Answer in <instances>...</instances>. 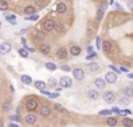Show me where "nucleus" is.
Wrapping results in <instances>:
<instances>
[{
  "mask_svg": "<svg viewBox=\"0 0 133 127\" xmlns=\"http://www.w3.org/2000/svg\"><path fill=\"white\" fill-rule=\"evenodd\" d=\"M60 85H61V88H64V89L71 88L73 79L70 78V77H68V76H63V77L60 79Z\"/></svg>",
  "mask_w": 133,
  "mask_h": 127,
  "instance_id": "nucleus-1",
  "label": "nucleus"
},
{
  "mask_svg": "<svg viewBox=\"0 0 133 127\" xmlns=\"http://www.w3.org/2000/svg\"><path fill=\"white\" fill-rule=\"evenodd\" d=\"M107 8V4L104 1V3L99 4V6H98V8H97V18L99 19V20H102L104 16V13H105V9Z\"/></svg>",
  "mask_w": 133,
  "mask_h": 127,
  "instance_id": "nucleus-2",
  "label": "nucleus"
},
{
  "mask_svg": "<svg viewBox=\"0 0 133 127\" xmlns=\"http://www.w3.org/2000/svg\"><path fill=\"white\" fill-rule=\"evenodd\" d=\"M12 50V45L8 42H3L0 44V55H6Z\"/></svg>",
  "mask_w": 133,
  "mask_h": 127,
  "instance_id": "nucleus-3",
  "label": "nucleus"
},
{
  "mask_svg": "<svg viewBox=\"0 0 133 127\" xmlns=\"http://www.w3.org/2000/svg\"><path fill=\"white\" fill-rule=\"evenodd\" d=\"M103 99H104V101L111 104V103L115 101L116 96H115V93H113L112 91H106V92H104V94H103Z\"/></svg>",
  "mask_w": 133,
  "mask_h": 127,
  "instance_id": "nucleus-4",
  "label": "nucleus"
},
{
  "mask_svg": "<svg viewBox=\"0 0 133 127\" xmlns=\"http://www.w3.org/2000/svg\"><path fill=\"white\" fill-rule=\"evenodd\" d=\"M26 107H27L28 111H35L37 107V100L35 98H30V99L27 100L26 103Z\"/></svg>",
  "mask_w": 133,
  "mask_h": 127,
  "instance_id": "nucleus-5",
  "label": "nucleus"
},
{
  "mask_svg": "<svg viewBox=\"0 0 133 127\" xmlns=\"http://www.w3.org/2000/svg\"><path fill=\"white\" fill-rule=\"evenodd\" d=\"M73 75H74V78H75L76 81H83L84 77H85L84 71H83L82 69H79V68L73 70Z\"/></svg>",
  "mask_w": 133,
  "mask_h": 127,
  "instance_id": "nucleus-6",
  "label": "nucleus"
},
{
  "mask_svg": "<svg viewBox=\"0 0 133 127\" xmlns=\"http://www.w3.org/2000/svg\"><path fill=\"white\" fill-rule=\"evenodd\" d=\"M55 27H56V23H55V21L52 20V19H48V20H46V21L43 22V28H45V30H47V32L53 30Z\"/></svg>",
  "mask_w": 133,
  "mask_h": 127,
  "instance_id": "nucleus-7",
  "label": "nucleus"
},
{
  "mask_svg": "<svg viewBox=\"0 0 133 127\" xmlns=\"http://www.w3.org/2000/svg\"><path fill=\"white\" fill-rule=\"evenodd\" d=\"M105 81L107 83H110V84H115L116 82H117V73L115 72H106L105 73Z\"/></svg>",
  "mask_w": 133,
  "mask_h": 127,
  "instance_id": "nucleus-8",
  "label": "nucleus"
},
{
  "mask_svg": "<svg viewBox=\"0 0 133 127\" xmlns=\"http://www.w3.org/2000/svg\"><path fill=\"white\" fill-rule=\"evenodd\" d=\"M36 120H37L36 115L33 114V113H29V114H27L25 117V121H26V124H28V125H34L36 122Z\"/></svg>",
  "mask_w": 133,
  "mask_h": 127,
  "instance_id": "nucleus-9",
  "label": "nucleus"
},
{
  "mask_svg": "<svg viewBox=\"0 0 133 127\" xmlns=\"http://www.w3.org/2000/svg\"><path fill=\"white\" fill-rule=\"evenodd\" d=\"M56 55H57V57L60 58V60H65L66 57H68V52H66V49L65 48H60L56 52Z\"/></svg>",
  "mask_w": 133,
  "mask_h": 127,
  "instance_id": "nucleus-10",
  "label": "nucleus"
},
{
  "mask_svg": "<svg viewBox=\"0 0 133 127\" xmlns=\"http://www.w3.org/2000/svg\"><path fill=\"white\" fill-rule=\"evenodd\" d=\"M52 112V110L49 107L48 105H42L41 106V109H40V114L42 115V117H48Z\"/></svg>",
  "mask_w": 133,
  "mask_h": 127,
  "instance_id": "nucleus-11",
  "label": "nucleus"
},
{
  "mask_svg": "<svg viewBox=\"0 0 133 127\" xmlns=\"http://www.w3.org/2000/svg\"><path fill=\"white\" fill-rule=\"evenodd\" d=\"M86 69H88L89 71H91V72H97V71L99 70V65H98V63H96V62H91V63L86 64Z\"/></svg>",
  "mask_w": 133,
  "mask_h": 127,
  "instance_id": "nucleus-12",
  "label": "nucleus"
},
{
  "mask_svg": "<svg viewBox=\"0 0 133 127\" xmlns=\"http://www.w3.org/2000/svg\"><path fill=\"white\" fill-rule=\"evenodd\" d=\"M88 98H90L91 100H96L99 98V93H98V91L97 90H94V89H91V90L88 91Z\"/></svg>",
  "mask_w": 133,
  "mask_h": 127,
  "instance_id": "nucleus-13",
  "label": "nucleus"
},
{
  "mask_svg": "<svg viewBox=\"0 0 133 127\" xmlns=\"http://www.w3.org/2000/svg\"><path fill=\"white\" fill-rule=\"evenodd\" d=\"M100 48L104 50V53H111V49H112V45H111V42L110 41H104L103 43H102V47Z\"/></svg>",
  "mask_w": 133,
  "mask_h": 127,
  "instance_id": "nucleus-14",
  "label": "nucleus"
},
{
  "mask_svg": "<svg viewBox=\"0 0 133 127\" xmlns=\"http://www.w3.org/2000/svg\"><path fill=\"white\" fill-rule=\"evenodd\" d=\"M95 85H96V88L97 89H104L105 88V81H104L103 78H97L96 81H95Z\"/></svg>",
  "mask_w": 133,
  "mask_h": 127,
  "instance_id": "nucleus-15",
  "label": "nucleus"
},
{
  "mask_svg": "<svg viewBox=\"0 0 133 127\" xmlns=\"http://www.w3.org/2000/svg\"><path fill=\"white\" fill-rule=\"evenodd\" d=\"M82 49L79 48L78 45H73L71 48H70V54L73 55V56H78L79 54H81Z\"/></svg>",
  "mask_w": 133,
  "mask_h": 127,
  "instance_id": "nucleus-16",
  "label": "nucleus"
},
{
  "mask_svg": "<svg viewBox=\"0 0 133 127\" xmlns=\"http://www.w3.org/2000/svg\"><path fill=\"white\" fill-rule=\"evenodd\" d=\"M56 11H57L60 14H63L66 12V5L64 3H60L57 4V7H56Z\"/></svg>",
  "mask_w": 133,
  "mask_h": 127,
  "instance_id": "nucleus-17",
  "label": "nucleus"
},
{
  "mask_svg": "<svg viewBox=\"0 0 133 127\" xmlns=\"http://www.w3.org/2000/svg\"><path fill=\"white\" fill-rule=\"evenodd\" d=\"M123 92H124L125 97H127V98L133 97V88H131V86H126V88L123 90Z\"/></svg>",
  "mask_w": 133,
  "mask_h": 127,
  "instance_id": "nucleus-18",
  "label": "nucleus"
},
{
  "mask_svg": "<svg viewBox=\"0 0 133 127\" xmlns=\"http://www.w3.org/2000/svg\"><path fill=\"white\" fill-rule=\"evenodd\" d=\"M40 52L42 53L43 55H49L50 53V47L48 44H41L40 45Z\"/></svg>",
  "mask_w": 133,
  "mask_h": 127,
  "instance_id": "nucleus-19",
  "label": "nucleus"
},
{
  "mask_svg": "<svg viewBox=\"0 0 133 127\" xmlns=\"http://www.w3.org/2000/svg\"><path fill=\"white\" fill-rule=\"evenodd\" d=\"M46 83L43 82V81H35V83H34V86H35V88L36 89H39L40 91L41 90H45L46 89Z\"/></svg>",
  "mask_w": 133,
  "mask_h": 127,
  "instance_id": "nucleus-20",
  "label": "nucleus"
},
{
  "mask_svg": "<svg viewBox=\"0 0 133 127\" xmlns=\"http://www.w3.org/2000/svg\"><path fill=\"white\" fill-rule=\"evenodd\" d=\"M119 104H120L121 106L126 107V106L130 105V99L127 97H121V98H119Z\"/></svg>",
  "mask_w": 133,
  "mask_h": 127,
  "instance_id": "nucleus-21",
  "label": "nucleus"
},
{
  "mask_svg": "<svg viewBox=\"0 0 133 127\" xmlns=\"http://www.w3.org/2000/svg\"><path fill=\"white\" fill-rule=\"evenodd\" d=\"M6 20L12 24H16V16L14 14H8L6 15Z\"/></svg>",
  "mask_w": 133,
  "mask_h": 127,
  "instance_id": "nucleus-22",
  "label": "nucleus"
},
{
  "mask_svg": "<svg viewBox=\"0 0 133 127\" xmlns=\"http://www.w3.org/2000/svg\"><path fill=\"white\" fill-rule=\"evenodd\" d=\"M21 82L26 85H29V84H32V78L27 75H22L21 76Z\"/></svg>",
  "mask_w": 133,
  "mask_h": 127,
  "instance_id": "nucleus-23",
  "label": "nucleus"
},
{
  "mask_svg": "<svg viewBox=\"0 0 133 127\" xmlns=\"http://www.w3.org/2000/svg\"><path fill=\"white\" fill-rule=\"evenodd\" d=\"M123 125H124L125 127H132L133 126V120L131 118H126V117H125L124 120H123Z\"/></svg>",
  "mask_w": 133,
  "mask_h": 127,
  "instance_id": "nucleus-24",
  "label": "nucleus"
},
{
  "mask_svg": "<svg viewBox=\"0 0 133 127\" xmlns=\"http://www.w3.org/2000/svg\"><path fill=\"white\" fill-rule=\"evenodd\" d=\"M46 68L48 70H50V71H55V70L57 69L56 64L53 63V62H47V63H46Z\"/></svg>",
  "mask_w": 133,
  "mask_h": 127,
  "instance_id": "nucleus-25",
  "label": "nucleus"
},
{
  "mask_svg": "<svg viewBox=\"0 0 133 127\" xmlns=\"http://www.w3.org/2000/svg\"><path fill=\"white\" fill-rule=\"evenodd\" d=\"M25 13L27 15H32V14H34L35 13V7H33V6H28V7H26L25 8Z\"/></svg>",
  "mask_w": 133,
  "mask_h": 127,
  "instance_id": "nucleus-26",
  "label": "nucleus"
},
{
  "mask_svg": "<svg viewBox=\"0 0 133 127\" xmlns=\"http://www.w3.org/2000/svg\"><path fill=\"white\" fill-rule=\"evenodd\" d=\"M11 109H12V103H11V101H5V104L3 105L4 111H5V112H8V111H11Z\"/></svg>",
  "mask_w": 133,
  "mask_h": 127,
  "instance_id": "nucleus-27",
  "label": "nucleus"
},
{
  "mask_svg": "<svg viewBox=\"0 0 133 127\" xmlns=\"http://www.w3.org/2000/svg\"><path fill=\"white\" fill-rule=\"evenodd\" d=\"M18 53H19V55H20L21 57H24V58H27L28 57V52L25 48H20L18 50Z\"/></svg>",
  "mask_w": 133,
  "mask_h": 127,
  "instance_id": "nucleus-28",
  "label": "nucleus"
},
{
  "mask_svg": "<svg viewBox=\"0 0 133 127\" xmlns=\"http://www.w3.org/2000/svg\"><path fill=\"white\" fill-rule=\"evenodd\" d=\"M56 85H57V81L55 78H49L48 79V86L49 88H56Z\"/></svg>",
  "mask_w": 133,
  "mask_h": 127,
  "instance_id": "nucleus-29",
  "label": "nucleus"
},
{
  "mask_svg": "<svg viewBox=\"0 0 133 127\" xmlns=\"http://www.w3.org/2000/svg\"><path fill=\"white\" fill-rule=\"evenodd\" d=\"M8 9V4L5 0H0V11H7Z\"/></svg>",
  "mask_w": 133,
  "mask_h": 127,
  "instance_id": "nucleus-30",
  "label": "nucleus"
},
{
  "mask_svg": "<svg viewBox=\"0 0 133 127\" xmlns=\"http://www.w3.org/2000/svg\"><path fill=\"white\" fill-rule=\"evenodd\" d=\"M106 124L109 125V126H111V127L116 126V125H117V119L116 118H109L107 119V121H106Z\"/></svg>",
  "mask_w": 133,
  "mask_h": 127,
  "instance_id": "nucleus-31",
  "label": "nucleus"
},
{
  "mask_svg": "<svg viewBox=\"0 0 133 127\" xmlns=\"http://www.w3.org/2000/svg\"><path fill=\"white\" fill-rule=\"evenodd\" d=\"M39 19V15L37 14H32V15H28L27 18H25V20H28V21H36Z\"/></svg>",
  "mask_w": 133,
  "mask_h": 127,
  "instance_id": "nucleus-32",
  "label": "nucleus"
},
{
  "mask_svg": "<svg viewBox=\"0 0 133 127\" xmlns=\"http://www.w3.org/2000/svg\"><path fill=\"white\" fill-rule=\"evenodd\" d=\"M111 113H112L111 110H102V111H99V112H98V114L103 117V115H110Z\"/></svg>",
  "mask_w": 133,
  "mask_h": 127,
  "instance_id": "nucleus-33",
  "label": "nucleus"
},
{
  "mask_svg": "<svg viewBox=\"0 0 133 127\" xmlns=\"http://www.w3.org/2000/svg\"><path fill=\"white\" fill-rule=\"evenodd\" d=\"M54 107H55V110H57L58 112H63L64 111V107L62 105H60V104H55Z\"/></svg>",
  "mask_w": 133,
  "mask_h": 127,
  "instance_id": "nucleus-34",
  "label": "nucleus"
},
{
  "mask_svg": "<svg viewBox=\"0 0 133 127\" xmlns=\"http://www.w3.org/2000/svg\"><path fill=\"white\" fill-rule=\"evenodd\" d=\"M9 119H11L12 121H20V115H19V114L11 115V117H9Z\"/></svg>",
  "mask_w": 133,
  "mask_h": 127,
  "instance_id": "nucleus-35",
  "label": "nucleus"
},
{
  "mask_svg": "<svg viewBox=\"0 0 133 127\" xmlns=\"http://www.w3.org/2000/svg\"><path fill=\"white\" fill-rule=\"evenodd\" d=\"M96 57H97V53H91V54H89L86 56V60H94Z\"/></svg>",
  "mask_w": 133,
  "mask_h": 127,
  "instance_id": "nucleus-36",
  "label": "nucleus"
},
{
  "mask_svg": "<svg viewBox=\"0 0 133 127\" xmlns=\"http://www.w3.org/2000/svg\"><path fill=\"white\" fill-rule=\"evenodd\" d=\"M45 36H46L45 33H42V32H37L36 33V37L37 39H40V40H43L45 39Z\"/></svg>",
  "mask_w": 133,
  "mask_h": 127,
  "instance_id": "nucleus-37",
  "label": "nucleus"
},
{
  "mask_svg": "<svg viewBox=\"0 0 133 127\" xmlns=\"http://www.w3.org/2000/svg\"><path fill=\"white\" fill-rule=\"evenodd\" d=\"M61 70H63L65 72H69L70 70H71V68H70L69 65H62V67H61Z\"/></svg>",
  "mask_w": 133,
  "mask_h": 127,
  "instance_id": "nucleus-38",
  "label": "nucleus"
},
{
  "mask_svg": "<svg viewBox=\"0 0 133 127\" xmlns=\"http://www.w3.org/2000/svg\"><path fill=\"white\" fill-rule=\"evenodd\" d=\"M109 68H110L111 70H113V71H115V73H120V72H121L120 70H119V69H117V68H116L115 65H109Z\"/></svg>",
  "mask_w": 133,
  "mask_h": 127,
  "instance_id": "nucleus-39",
  "label": "nucleus"
},
{
  "mask_svg": "<svg viewBox=\"0 0 133 127\" xmlns=\"http://www.w3.org/2000/svg\"><path fill=\"white\" fill-rule=\"evenodd\" d=\"M58 96H60V93H58V92H56V93H50V94L48 96V97L50 98V99H56V98H57Z\"/></svg>",
  "mask_w": 133,
  "mask_h": 127,
  "instance_id": "nucleus-40",
  "label": "nucleus"
},
{
  "mask_svg": "<svg viewBox=\"0 0 133 127\" xmlns=\"http://www.w3.org/2000/svg\"><path fill=\"white\" fill-rule=\"evenodd\" d=\"M96 44H97V49H99L102 47V43H100V37L97 36L96 37Z\"/></svg>",
  "mask_w": 133,
  "mask_h": 127,
  "instance_id": "nucleus-41",
  "label": "nucleus"
},
{
  "mask_svg": "<svg viewBox=\"0 0 133 127\" xmlns=\"http://www.w3.org/2000/svg\"><path fill=\"white\" fill-rule=\"evenodd\" d=\"M120 114H132V111L131 110H123V111H120Z\"/></svg>",
  "mask_w": 133,
  "mask_h": 127,
  "instance_id": "nucleus-42",
  "label": "nucleus"
},
{
  "mask_svg": "<svg viewBox=\"0 0 133 127\" xmlns=\"http://www.w3.org/2000/svg\"><path fill=\"white\" fill-rule=\"evenodd\" d=\"M111 111H112L113 113H117V114H120V110H119L118 107H116V106H115V107H112V110H111Z\"/></svg>",
  "mask_w": 133,
  "mask_h": 127,
  "instance_id": "nucleus-43",
  "label": "nucleus"
},
{
  "mask_svg": "<svg viewBox=\"0 0 133 127\" xmlns=\"http://www.w3.org/2000/svg\"><path fill=\"white\" fill-rule=\"evenodd\" d=\"M30 28H27V29H22V30H20L19 33H16V35H21V34H25V33H27V30H29Z\"/></svg>",
  "mask_w": 133,
  "mask_h": 127,
  "instance_id": "nucleus-44",
  "label": "nucleus"
},
{
  "mask_svg": "<svg viewBox=\"0 0 133 127\" xmlns=\"http://www.w3.org/2000/svg\"><path fill=\"white\" fill-rule=\"evenodd\" d=\"M120 71H121V72H130V70L127 69V68H124V67L120 68Z\"/></svg>",
  "mask_w": 133,
  "mask_h": 127,
  "instance_id": "nucleus-45",
  "label": "nucleus"
},
{
  "mask_svg": "<svg viewBox=\"0 0 133 127\" xmlns=\"http://www.w3.org/2000/svg\"><path fill=\"white\" fill-rule=\"evenodd\" d=\"M41 93L46 94V96H49V94H50V92H49V91H47V90H41Z\"/></svg>",
  "mask_w": 133,
  "mask_h": 127,
  "instance_id": "nucleus-46",
  "label": "nucleus"
},
{
  "mask_svg": "<svg viewBox=\"0 0 133 127\" xmlns=\"http://www.w3.org/2000/svg\"><path fill=\"white\" fill-rule=\"evenodd\" d=\"M21 42H22V44H24V48H26V47H27V43H26V40H25V37H22V39H21Z\"/></svg>",
  "mask_w": 133,
  "mask_h": 127,
  "instance_id": "nucleus-47",
  "label": "nucleus"
},
{
  "mask_svg": "<svg viewBox=\"0 0 133 127\" xmlns=\"http://www.w3.org/2000/svg\"><path fill=\"white\" fill-rule=\"evenodd\" d=\"M115 7H116L117 9H123V7H121L119 4H117V3H115Z\"/></svg>",
  "mask_w": 133,
  "mask_h": 127,
  "instance_id": "nucleus-48",
  "label": "nucleus"
},
{
  "mask_svg": "<svg viewBox=\"0 0 133 127\" xmlns=\"http://www.w3.org/2000/svg\"><path fill=\"white\" fill-rule=\"evenodd\" d=\"M86 50H88V53H89V54H91V53H94V48H92V47H89V48L86 49Z\"/></svg>",
  "mask_w": 133,
  "mask_h": 127,
  "instance_id": "nucleus-49",
  "label": "nucleus"
},
{
  "mask_svg": "<svg viewBox=\"0 0 133 127\" xmlns=\"http://www.w3.org/2000/svg\"><path fill=\"white\" fill-rule=\"evenodd\" d=\"M35 3H36L37 5H40V6H41V5L43 4V1H42V0H35Z\"/></svg>",
  "mask_w": 133,
  "mask_h": 127,
  "instance_id": "nucleus-50",
  "label": "nucleus"
},
{
  "mask_svg": "<svg viewBox=\"0 0 133 127\" xmlns=\"http://www.w3.org/2000/svg\"><path fill=\"white\" fill-rule=\"evenodd\" d=\"M127 77L131 79H133V73H127Z\"/></svg>",
  "mask_w": 133,
  "mask_h": 127,
  "instance_id": "nucleus-51",
  "label": "nucleus"
},
{
  "mask_svg": "<svg viewBox=\"0 0 133 127\" xmlns=\"http://www.w3.org/2000/svg\"><path fill=\"white\" fill-rule=\"evenodd\" d=\"M8 127H19V126H18V125H15V124H9Z\"/></svg>",
  "mask_w": 133,
  "mask_h": 127,
  "instance_id": "nucleus-52",
  "label": "nucleus"
},
{
  "mask_svg": "<svg viewBox=\"0 0 133 127\" xmlns=\"http://www.w3.org/2000/svg\"><path fill=\"white\" fill-rule=\"evenodd\" d=\"M3 126H4V120L0 118V127H3Z\"/></svg>",
  "mask_w": 133,
  "mask_h": 127,
  "instance_id": "nucleus-53",
  "label": "nucleus"
},
{
  "mask_svg": "<svg viewBox=\"0 0 133 127\" xmlns=\"http://www.w3.org/2000/svg\"><path fill=\"white\" fill-rule=\"evenodd\" d=\"M133 6V3L131 1V3H128V7H132Z\"/></svg>",
  "mask_w": 133,
  "mask_h": 127,
  "instance_id": "nucleus-54",
  "label": "nucleus"
},
{
  "mask_svg": "<svg viewBox=\"0 0 133 127\" xmlns=\"http://www.w3.org/2000/svg\"><path fill=\"white\" fill-rule=\"evenodd\" d=\"M0 26H1V22H0Z\"/></svg>",
  "mask_w": 133,
  "mask_h": 127,
  "instance_id": "nucleus-55",
  "label": "nucleus"
},
{
  "mask_svg": "<svg viewBox=\"0 0 133 127\" xmlns=\"http://www.w3.org/2000/svg\"><path fill=\"white\" fill-rule=\"evenodd\" d=\"M132 1H133V0H132Z\"/></svg>",
  "mask_w": 133,
  "mask_h": 127,
  "instance_id": "nucleus-56",
  "label": "nucleus"
}]
</instances>
